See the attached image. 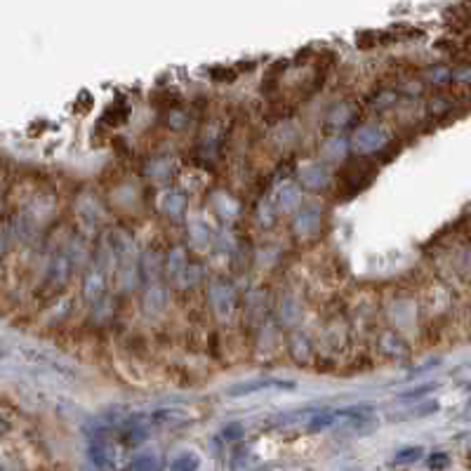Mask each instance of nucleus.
<instances>
[{
  "label": "nucleus",
  "mask_w": 471,
  "mask_h": 471,
  "mask_svg": "<svg viewBox=\"0 0 471 471\" xmlns=\"http://www.w3.org/2000/svg\"><path fill=\"white\" fill-rule=\"evenodd\" d=\"M221 439H224V441L243 439V427H240V424H228V427L221 429Z\"/></svg>",
  "instance_id": "1a4fd4ad"
},
{
  "label": "nucleus",
  "mask_w": 471,
  "mask_h": 471,
  "mask_svg": "<svg viewBox=\"0 0 471 471\" xmlns=\"http://www.w3.org/2000/svg\"><path fill=\"white\" fill-rule=\"evenodd\" d=\"M337 424V413L335 410H323V413H316L309 422V432H323V429H330Z\"/></svg>",
  "instance_id": "7ed1b4c3"
},
{
  "label": "nucleus",
  "mask_w": 471,
  "mask_h": 471,
  "mask_svg": "<svg viewBox=\"0 0 471 471\" xmlns=\"http://www.w3.org/2000/svg\"><path fill=\"white\" fill-rule=\"evenodd\" d=\"M434 389H439V385H436V382H429V385L415 387V389H410V392H406V394H399L396 399H399V401H420L427 394H432Z\"/></svg>",
  "instance_id": "423d86ee"
},
{
  "label": "nucleus",
  "mask_w": 471,
  "mask_h": 471,
  "mask_svg": "<svg viewBox=\"0 0 471 471\" xmlns=\"http://www.w3.org/2000/svg\"><path fill=\"white\" fill-rule=\"evenodd\" d=\"M198 457L193 453H184L170 462V471H198Z\"/></svg>",
  "instance_id": "39448f33"
},
{
  "label": "nucleus",
  "mask_w": 471,
  "mask_h": 471,
  "mask_svg": "<svg viewBox=\"0 0 471 471\" xmlns=\"http://www.w3.org/2000/svg\"><path fill=\"white\" fill-rule=\"evenodd\" d=\"M130 471H163V462L156 455H137L130 462Z\"/></svg>",
  "instance_id": "20e7f679"
},
{
  "label": "nucleus",
  "mask_w": 471,
  "mask_h": 471,
  "mask_svg": "<svg viewBox=\"0 0 471 471\" xmlns=\"http://www.w3.org/2000/svg\"><path fill=\"white\" fill-rule=\"evenodd\" d=\"M448 464H450V455H446V453H432L427 460V467L432 471H446Z\"/></svg>",
  "instance_id": "6e6552de"
},
{
  "label": "nucleus",
  "mask_w": 471,
  "mask_h": 471,
  "mask_svg": "<svg viewBox=\"0 0 471 471\" xmlns=\"http://www.w3.org/2000/svg\"><path fill=\"white\" fill-rule=\"evenodd\" d=\"M257 471H269V469H257Z\"/></svg>",
  "instance_id": "9d476101"
},
{
  "label": "nucleus",
  "mask_w": 471,
  "mask_h": 471,
  "mask_svg": "<svg viewBox=\"0 0 471 471\" xmlns=\"http://www.w3.org/2000/svg\"><path fill=\"white\" fill-rule=\"evenodd\" d=\"M422 453H424V450L420 446L403 448V450H399V453L394 455V464H415L422 457Z\"/></svg>",
  "instance_id": "0eeeda50"
},
{
  "label": "nucleus",
  "mask_w": 471,
  "mask_h": 471,
  "mask_svg": "<svg viewBox=\"0 0 471 471\" xmlns=\"http://www.w3.org/2000/svg\"><path fill=\"white\" fill-rule=\"evenodd\" d=\"M271 389H278V392H292L295 382H290V380H276V377H259V380H247V382H240V385H233L231 389H228V396L238 399V396L271 392Z\"/></svg>",
  "instance_id": "f257e3e1"
},
{
  "label": "nucleus",
  "mask_w": 471,
  "mask_h": 471,
  "mask_svg": "<svg viewBox=\"0 0 471 471\" xmlns=\"http://www.w3.org/2000/svg\"><path fill=\"white\" fill-rule=\"evenodd\" d=\"M90 460L97 464L99 469H106V467H111V464H113V455H111L109 443H106L102 432L94 434V439L90 443Z\"/></svg>",
  "instance_id": "f03ea898"
}]
</instances>
